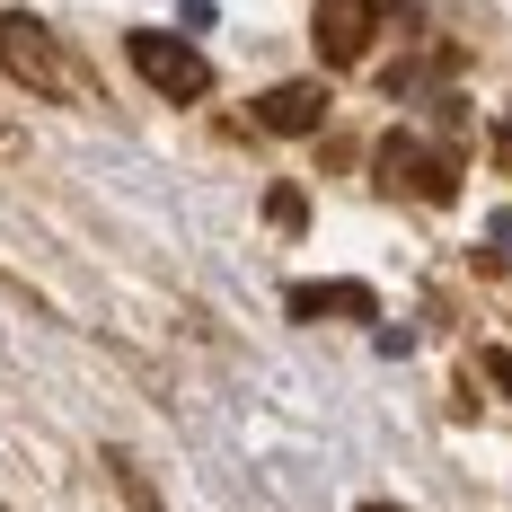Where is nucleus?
<instances>
[{"mask_svg":"<svg viewBox=\"0 0 512 512\" xmlns=\"http://www.w3.org/2000/svg\"><path fill=\"white\" fill-rule=\"evenodd\" d=\"M371 177H380V195H407V204H451L460 195V151H442V142H424L415 124H398L380 159H371Z\"/></svg>","mask_w":512,"mask_h":512,"instance_id":"f257e3e1","label":"nucleus"},{"mask_svg":"<svg viewBox=\"0 0 512 512\" xmlns=\"http://www.w3.org/2000/svg\"><path fill=\"white\" fill-rule=\"evenodd\" d=\"M0 71L27 80L36 98H71V62H62V45H53V27H45V18H27V9L0 18Z\"/></svg>","mask_w":512,"mask_h":512,"instance_id":"f03ea898","label":"nucleus"},{"mask_svg":"<svg viewBox=\"0 0 512 512\" xmlns=\"http://www.w3.org/2000/svg\"><path fill=\"white\" fill-rule=\"evenodd\" d=\"M124 53H133V71H142V80H151L168 106H195V98L212 89V62L186 45V36H159V27H151V36H133Z\"/></svg>","mask_w":512,"mask_h":512,"instance_id":"7ed1b4c3","label":"nucleus"},{"mask_svg":"<svg viewBox=\"0 0 512 512\" xmlns=\"http://www.w3.org/2000/svg\"><path fill=\"white\" fill-rule=\"evenodd\" d=\"M309 36H318V62L327 71H354L362 53H371V36H380V0H318Z\"/></svg>","mask_w":512,"mask_h":512,"instance_id":"20e7f679","label":"nucleus"},{"mask_svg":"<svg viewBox=\"0 0 512 512\" xmlns=\"http://www.w3.org/2000/svg\"><path fill=\"white\" fill-rule=\"evenodd\" d=\"M318 115H327V89L318 80H292V89H265L256 98V124L265 133H318Z\"/></svg>","mask_w":512,"mask_h":512,"instance_id":"39448f33","label":"nucleus"},{"mask_svg":"<svg viewBox=\"0 0 512 512\" xmlns=\"http://www.w3.org/2000/svg\"><path fill=\"white\" fill-rule=\"evenodd\" d=\"M283 309H292V318H371V283H292V292H283Z\"/></svg>","mask_w":512,"mask_h":512,"instance_id":"423d86ee","label":"nucleus"},{"mask_svg":"<svg viewBox=\"0 0 512 512\" xmlns=\"http://www.w3.org/2000/svg\"><path fill=\"white\" fill-rule=\"evenodd\" d=\"M265 221H274L283 239H292V230H309V204H301V186H274V195H265Z\"/></svg>","mask_w":512,"mask_h":512,"instance_id":"0eeeda50","label":"nucleus"},{"mask_svg":"<svg viewBox=\"0 0 512 512\" xmlns=\"http://www.w3.org/2000/svg\"><path fill=\"white\" fill-rule=\"evenodd\" d=\"M106 468H115V477H124V495H133V504H142V512H159V495H151V477H142V468H133V451H106Z\"/></svg>","mask_w":512,"mask_h":512,"instance_id":"6e6552de","label":"nucleus"},{"mask_svg":"<svg viewBox=\"0 0 512 512\" xmlns=\"http://www.w3.org/2000/svg\"><path fill=\"white\" fill-rule=\"evenodd\" d=\"M486 256H512V212H495V230H486Z\"/></svg>","mask_w":512,"mask_h":512,"instance_id":"1a4fd4ad","label":"nucleus"},{"mask_svg":"<svg viewBox=\"0 0 512 512\" xmlns=\"http://www.w3.org/2000/svg\"><path fill=\"white\" fill-rule=\"evenodd\" d=\"M486 371H495V380H504V389H512V354H486Z\"/></svg>","mask_w":512,"mask_h":512,"instance_id":"9d476101","label":"nucleus"},{"mask_svg":"<svg viewBox=\"0 0 512 512\" xmlns=\"http://www.w3.org/2000/svg\"><path fill=\"white\" fill-rule=\"evenodd\" d=\"M495 159H504V168H512V115H504V133H495Z\"/></svg>","mask_w":512,"mask_h":512,"instance_id":"9b49d317","label":"nucleus"},{"mask_svg":"<svg viewBox=\"0 0 512 512\" xmlns=\"http://www.w3.org/2000/svg\"><path fill=\"white\" fill-rule=\"evenodd\" d=\"M354 512H398V504H354Z\"/></svg>","mask_w":512,"mask_h":512,"instance_id":"f8f14e48","label":"nucleus"}]
</instances>
